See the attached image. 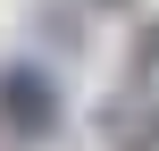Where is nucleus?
Listing matches in <instances>:
<instances>
[{
	"mask_svg": "<svg viewBox=\"0 0 159 151\" xmlns=\"http://www.w3.org/2000/svg\"><path fill=\"white\" fill-rule=\"evenodd\" d=\"M67 126V92L42 59H0V134L8 143H50Z\"/></svg>",
	"mask_w": 159,
	"mask_h": 151,
	"instance_id": "nucleus-1",
	"label": "nucleus"
},
{
	"mask_svg": "<svg viewBox=\"0 0 159 151\" xmlns=\"http://www.w3.org/2000/svg\"><path fill=\"white\" fill-rule=\"evenodd\" d=\"M151 76H159V25H143V34H134V59H126V84L151 92Z\"/></svg>",
	"mask_w": 159,
	"mask_h": 151,
	"instance_id": "nucleus-2",
	"label": "nucleus"
},
{
	"mask_svg": "<svg viewBox=\"0 0 159 151\" xmlns=\"http://www.w3.org/2000/svg\"><path fill=\"white\" fill-rule=\"evenodd\" d=\"M117 151H159V101L134 118V126H117Z\"/></svg>",
	"mask_w": 159,
	"mask_h": 151,
	"instance_id": "nucleus-3",
	"label": "nucleus"
},
{
	"mask_svg": "<svg viewBox=\"0 0 159 151\" xmlns=\"http://www.w3.org/2000/svg\"><path fill=\"white\" fill-rule=\"evenodd\" d=\"M92 8H134V0H92Z\"/></svg>",
	"mask_w": 159,
	"mask_h": 151,
	"instance_id": "nucleus-4",
	"label": "nucleus"
}]
</instances>
